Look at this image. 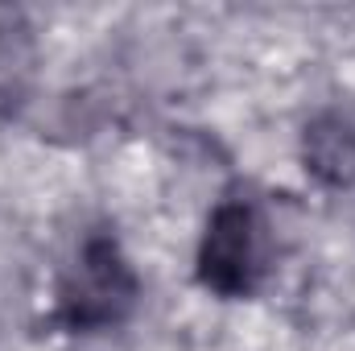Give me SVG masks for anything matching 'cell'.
Here are the masks:
<instances>
[{"label":"cell","mask_w":355,"mask_h":351,"mask_svg":"<svg viewBox=\"0 0 355 351\" xmlns=\"http://www.w3.org/2000/svg\"><path fill=\"white\" fill-rule=\"evenodd\" d=\"M141 302V277L112 232H87L58 277L54 323L71 335L116 331Z\"/></svg>","instance_id":"obj_1"},{"label":"cell","mask_w":355,"mask_h":351,"mask_svg":"<svg viewBox=\"0 0 355 351\" xmlns=\"http://www.w3.org/2000/svg\"><path fill=\"white\" fill-rule=\"evenodd\" d=\"M268 273V223L257 198L227 194L198 240V285L215 298H252Z\"/></svg>","instance_id":"obj_2"},{"label":"cell","mask_w":355,"mask_h":351,"mask_svg":"<svg viewBox=\"0 0 355 351\" xmlns=\"http://www.w3.org/2000/svg\"><path fill=\"white\" fill-rule=\"evenodd\" d=\"M302 166L318 186H355V120L347 112L327 108L302 128Z\"/></svg>","instance_id":"obj_3"},{"label":"cell","mask_w":355,"mask_h":351,"mask_svg":"<svg viewBox=\"0 0 355 351\" xmlns=\"http://www.w3.org/2000/svg\"><path fill=\"white\" fill-rule=\"evenodd\" d=\"M33 67H37V42L29 17L12 4H0V116L21 108L33 83Z\"/></svg>","instance_id":"obj_4"}]
</instances>
